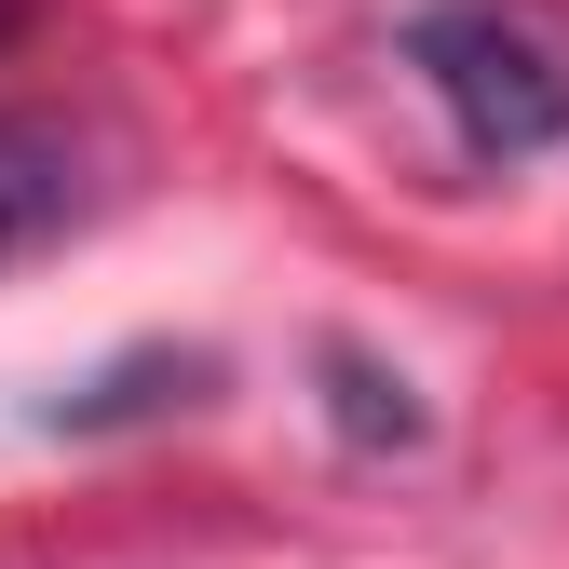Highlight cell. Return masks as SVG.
Returning <instances> with one entry per match:
<instances>
[{
  "label": "cell",
  "mask_w": 569,
  "mask_h": 569,
  "mask_svg": "<svg viewBox=\"0 0 569 569\" xmlns=\"http://www.w3.org/2000/svg\"><path fill=\"white\" fill-rule=\"evenodd\" d=\"M407 68L448 109L461 163H542L569 136V54L516 14V0H420L407 14Z\"/></svg>",
  "instance_id": "obj_1"
},
{
  "label": "cell",
  "mask_w": 569,
  "mask_h": 569,
  "mask_svg": "<svg viewBox=\"0 0 569 569\" xmlns=\"http://www.w3.org/2000/svg\"><path fill=\"white\" fill-rule=\"evenodd\" d=\"M82 218V136L41 109H0V271Z\"/></svg>",
  "instance_id": "obj_2"
},
{
  "label": "cell",
  "mask_w": 569,
  "mask_h": 569,
  "mask_svg": "<svg viewBox=\"0 0 569 569\" xmlns=\"http://www.w3.org/2000/svg\"><path fill=\"white\" fill-rule=\"evenodd\" d=\"M312 380H326V420H339V448H367V461L435 435V407L407 393V367H380L367 339H326V352H312Z\"/></svg>",
  "instance_id": "obj_3"
},
{
  "label": "cell",
  "mask_w": 569,
  "mask_h": 569,
  "mask_svg": "<svg viewBox=\"0 0 569 569\" xmlns=\"http://www.w3.org/2000/svg\"><path fill=\"white\" fill-rule=\"evenodd\" d=\"M203 393H218V352H122L109 380L54 393L41 420H54V435H109V420H163V407H203Z\"/></svg>",
  "instance_id": "obj_4"
}]
</instances>
